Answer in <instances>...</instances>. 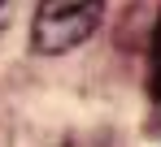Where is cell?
Listing matches in <instances>:
<instances>
[{
	"label": "cell",
	"instance_id": "obj_1",
	"mask_svg": "<svg viewBox=\"0 0 161 147\" xmlns=\"http://www.w3.org/2000/svg\"><path fill=\"white\" fill-rule=\"evenodd\" d=\"M100 9H105V0H39L35 30H31L35 52L61 56V52L87 43L96 22H100Z\"/></svg>",
	"mask_w": 161,
	"mask_h": 147
},
{
	"label": "cell",
	"instance_id": "obj_3",
	"mask_svg": "<svg viewBox=\"0 0 161 147\" xmlns=\"http://www.w3.org/2000/svg\"><path fill=\"white\" fill-rule=\"evenodd\" d=\"M9 18H13V0H0V30L9 26Z\"/></svg>",
	"mask_w": 161,
	"mask_h": 147
},
{
	"label": "cell",
	"instance_id": "obj_2",
	"mask_svg": "<svg viewBox=\"0 0 161 147\" xmlns=\"http://www.w3.org/2000/svg\"><path fill=\"white\" fill-rule=\"evenodd\" d=\"M153 69H148V87H153V99L161 104V22H157V30H153Z\"/></svg>",
	"mask_w": 161,
	"mask_h": 147
}]
</instances>
